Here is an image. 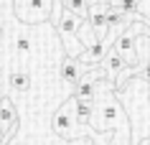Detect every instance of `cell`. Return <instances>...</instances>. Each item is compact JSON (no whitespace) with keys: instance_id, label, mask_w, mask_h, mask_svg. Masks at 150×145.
Segmentation results:
<instances>
[{"instance_id":"6da1fadb","label":"cell","mask_w":150,"mask_h":145,"mask_svg":"<svg viewBox=\"0 0 150 145\" xmlns=\"http://www.w3.org/2000/svg\"><path fill=\"white\" fill-rule=\"evenodd\" d=\"M79 25H81V18L76 16V13H71L69 8H64L56 28H59V36H61L64 46H66V54H71V56H79L81 51L87 48L79 41V36H76V33H79Z\"/></svg>"},{"instance_id":"7a4b0ae2","label":"cell","mask_w":150,"mask_h":145,"mask_svg":"<svg viewBox=\"0 0 150 145\" xmlns=\"http://www.w3.org/2000/svg\"><path fill=\"white\" fill-rule=\"evenodd\" d=\"M54 0H16V18L21 23H43L51 16Z\"/></svg>"},{"instance_id":"3957f363","label":"cell","mask_w":150,"mask_h":145,"mask_svg":"<svg viewBox=\"0 0 150 145\" xmlns=\"http://www.w3.org/2000/svg\"><path fill=\"white\" fill-rule=\"evenodd\" d=\"M107 54H110V41L102 38V41H94L92 46H87L76 59H79V64L84 66V69H97V66H102V61H104Z\"/></svg>"},{"instance_id":"277c9868","label":"cell","mask_w":150,"mask_h":145,"mask_svg":"<svg viewBox=\"0 0 150 145\" xmlns=\"http://www.w3.org/2000/svg\"><path fill=\"white\" fill-rule=\"evenodd\" d=\"M0 132H5V143L18 132V110L10 97L0 99Z\"/></svg>"},{"instance_id":"5b68a950","label":"cell","mask_w":150,"mask_h":145,"mask_svg":"<svg viewBox=\"0 0 150 145\" xmlns=\"http://www.w3.org/2000/svg\"><path fill=\"white\" fill-rule=\"evenodd\" d=\"M59 79L64 84H71V87H76L81 79H84V66L79 64V59L71 56V54H64L61 64H59Z\"/></svg>"},{"instance_id":"8992f818","label":"cell","mask_w":150,"mask_h":145,"mask_svg":"<svg viewBox=\"0 0 150 145\" xmlns=\"http://www.w3.org/2000/svg\"><path fill=\"white\" fill-rule=\"evenodd\" d=\"M112 48H115L117 54H122L130 64H140V59H137V36H135L132 28L117 33V38H115V46H112Z\"/></svg>"},{"instance_id":"52a82bcc","label":"cell","mask_w":150,"mask_h":145,"mask_svg":"<svg viewBox=\"0 0 150 145\" xmlns=\"http://www.w3.org/2000/svg\"><path fill=\"white\" fill-rule=\"evenodd\" d=\"M74 122H76V115H74V97H71L69 102H66V105L54 115V132L69 140V135H71L69 127L74 125Z\"/></svg>"},{"instance_id":"ba28073f","label":"cell","mask_w":150,"mask_h":145,"mask_svg":"<svg viewBox=\"0 0 150 145\" xmlns=\"http://www.w3.org/2000/svg\"><path fill=\"white\" fill-rule=\"evenodd\" d=\"M130 64L122 54H117L115 48H110V54L104 56V61H102V69H104V76H107V81H117V76L122 74V69Z\"/></svg>"},{"instance_id":"9c48e42d","label":"cell","mask_w":150,"mask_h":145,"mask_svg":"<svg viewBox=\"0 0 150 145\" xmlns=\"http://www.w3.org/2000/svg\"><path fill=\"white\" fill-rule=\"evenodd\" d=\"M97 76H102L99 71L89 74V76H84V79L74 87V99H89V102H94V94H97Z\"/></svg>"},{"instance_id":"30bf717a","label":"cell","mask_w":150,"mask_h":145,"mask_svg":"<svg viewBox=\"0 0 150 145\" xmlns=\"http://www.w3.org/2000/svg\"><path fill=\"white\" fill-rule=\"evenodd\" d=\"M89 25L97 31V36H99V41L104 38V33H107V16H104V5H92L89 8Z\"/></svg>"},{"instance_id":"8fae6325","label":"cell","mask_w":150,"mask_h":145,"mask_svg":"<svg viewBox=\"0 0 150 145\" xmlns=\"http://www.w3.org/2000/svg\"><path fill=\"white\" fill-rule=\"evenodd\" d=\"M8 84L16 92H28L31 89V74H28V69H13L8 74Z\"/></svg>"},{"instance_id":"7c38bea8","label":"cell","mask_w":150,"mask_h":145,"mask_svg":"<svg viewBox=\"0 0 150 145\" xmlns=\"http://www.w3.org/2000/svg\"><path fill=\"white\" fill-rule=\"evenodd\" d=\"M94 112V102L89 99H74V115H76V125H89Z\"/></svg>"},{"instance_id":"4fadbf2b","label":"cell","mask_w":150,"mask_h":145,"mask_svg":"<svg viewBox=\"0 0 150 145\" xmlns=\"http://www.w3.org/2000/svg\"><path fill=\"white\" fill-rule=\"evenodd\" d=\"M64 8H69L71 13H76L79 18H84V16H89L92 3L89 0H64Z\"/></svg>"},{"instance_id":"5bb4252c","label":"cell","mask_w":150,"mask_h":145,"mask_svg":"<svg viewBox=\"0 0 150 145\" xmlns=\"http://www.w3.org/2000/svg\"><path fill=\"white\" fill-rule=\"evenodd\" d=\"M137 59H140V64L150 59V33H140L137 36Z\"/></svg>"},{"instance_id":"9a60e30c","label":"cell","mask_w":150,"mask_h":145,"mask_svg":"<svg viewBox=\"0 0 150 145\" xmlns=\"http://www.w3.org/2000/svg\"><path fill=\"white\" fill-rule=\"evenodd\" d=\"M16 48H18V54H21V56H28V54H31V41L25 38V36H21L18 43H16Z\"/></svg>"},{"instance_id":"2e32d148","label":"cell","mask_w":150,"mask_h":145,"mask_svg":"<svg viewBox=\"0 0 150 145\" xmlns=\"http://www.w3.org/2000/svg\"><path fill=\"white\" fill-rule=\"evenodd\" d=\"M137 76H140V79H145V81L150 84V59L140 64V69H137Z\"/></svg>"},{"instance_id":"e0dca14e","label":"cell","mask_w":150,"mask_h":145,"mask_svg":"<svg viewBox=\"0 0 150 145\" xmlns=\"http://www.w3.org/2000/svg\"><path fill=\"white\" fill-rule=\"evenodd\" d=\"M137 13H140L142 18H150V0H140V3H137Z\"/></svg>"},{"instance_id":"ac0fdd59","label":"cell","mask_w":150,"mask_h":145,"mask_svg":"<svg viewBox=\"0 0 150 145\" xmlns=\"http://www.w3.org/2000/svg\"><path fill=\"white\" fill-rule=\"evenodd\" d=\"M0 145H5V135H0Z\"/></svg>"},{"instance_id":"d6986e66","label":"cell","mask_w":150,"mask_h":145,"mask_svg":"<svg viewBox=\"0 0 150 145\" xmlns=\"http://www.w3.org/2000/svg\"><path fill=\"white\" fill-rule=\"evenodd\" d=\"M142 23H148V28H150V18H145V21H142Z\"/></svg>"},{"instance_id":"ffe728a7","label":"cell","mask_w":150,"mask_h":145,"mask_svg":"<svg viewBox=\"0 0 150 145\" xmlns=\"http://www.w3.org/2000/svg\"><path fill=\"white\" fill-rule=\"evenodd\" d=\"M0 36H3V28H0Z\"/></svg>"},{"instance_id":"44dd1931","label":"cell","mask_w":150,"mask_h":145,"mask_svg":"<svg viewBox=\"0 0 150 145\" xmlns=\"http://www.w3.org/2000/svg\"><path fill=\"white\" fill-rule=\"evenodd\" d=\"M61 3H64V0H61Z\"/></svg>"}]
</instances>
